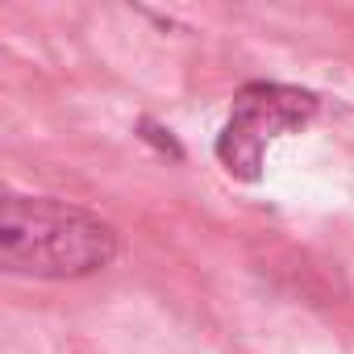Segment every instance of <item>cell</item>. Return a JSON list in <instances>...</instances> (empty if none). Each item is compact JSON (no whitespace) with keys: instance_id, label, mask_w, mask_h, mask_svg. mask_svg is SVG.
Returning <instances> with one entry per match:
<instances>
[{"instance_id":"6da1fadb","label":"cell","mask_w":354,"mask_h":354,"mask_svg":"<svg viewBox=\"0 0 354 354\" xmlns=\"http://www.w3.org/2000/svg\"><path fill=\"white\" fill-rule=\"evenodd\" d=\"M121 250L117 230L71 201L21 196L0 201V263L30 279H84L104 271Z\"/></svg>"},{"instance_id":"7a4b0ae2","label":"cell","mask_w":354,"mask_h":354,"mask_svg":"<svg viewBox=\"0 0 354 354\" xmlns=\"http://www.w3.org/2000/svg\"><path fill=\"white\" fill-rule=\"evenodd\" d=\"M321 113V96L308 88H292V84H246L234 96L230 121L217 133V158L234 180H259L263 175V154L271 142L300 133L317 121Z\"/></svg>"}]
</instances>
